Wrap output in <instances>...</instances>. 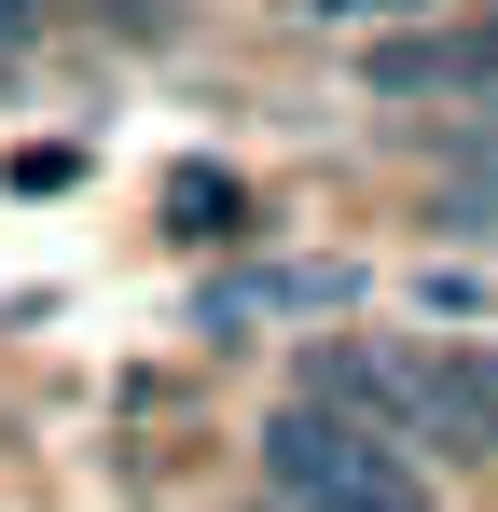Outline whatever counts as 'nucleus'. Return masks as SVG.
I'll return each mask as SVG.
<instances>
[{
    "instance_id": "nucleus-1",
    "label": "nucleus",
    "mask_w": 498,
    "mask_h": 512,
    "mask_svg": "<svg viewBox=\"0 0 498 512\" xmlns=\"http://www.w3.org/2000/svg\"><path fill=\"white\" fill-rule=\"evenodd\" d=\"M263 499L277 512H443L429 471H415V443L332 416V402H277L263 416Z\"/></svg>"
},
{
    "instance_id": "nucleus-2",
    "label": "nucleus",
    "mask_w": 498,
    "mask_h": 512,
    "mask_svg": "<svg viewBox=\"0 0 498 512\" xmlns=\"http://www.w3.org/2000/svg\"><path fill=\"white\" fill-rule=\"evenodd\" d=\"M415 443L498 471V346H443V360H415Z\"/></svg>"
},
{
    "instance_id": "nucleus-3",
    "label": "nucleus",
    "mask_w": 498,
    "mask_h": 512,
    "mask_svg": "<svg viewBox=\"0 0 498 512\" xmlns=\"http://www.w3.org/2000/svg\"><path fill=\"white\" fill-rule=\"evenodd\" d=\"M291 305H346V277H332V263H277V277L208 291V319H291Z\"/></svg>"
},
{
    "instance_id": "nucleus-4",
    "label": "nucleus",
    "mask_w": 498,
    "mask_h": 512,
    "mask_svg": "<svg viewBox=\"0 0 498 512\" xmlns=\"http://www.w3.org/2000/svg\"><path fill=\"white\" fill-rule=\"evenodd\" d=\"M166 208H180V236H236V180H222V167H180Z\"/></svg>"
},
{
    "instance_id": "nucleus-5",
    "label": "nucleus",
    "mask_w": 498,
    "mask_h": 512,
    "mask_svg": "<svg viewBox=\"0 0 498 512\" xmlns=\"http://www.w3.org/2000/svg\"><path fill=\"white\" fill-rule=\"evenodd\" d=\"M70 14H111V28H139V42H153V28H180V0H70Z\"/></svg>"
},
{
    "instance_id": "nucleus-6",
    "label": "nucleus",
    "mask_w": 498,
    "mask_h": 512,
    "mask_svg": "<svg viewBox=\"0 0 498 512\" xmlns=\"http://www.w3.org/2000/svg\"><path fill=\"white\" fill-rule=\"evenodd\" d=\"M28 28H42V0H0V70L28 56Z\"/></svg>"
},
{
    "instance_id": "nucleus-7",
    "label": "nucleus",
    "mask_w": 498,
    "mask_h": 512,
    "mask_svg": "<svg viewBox=\"0 0 498 512\" xmlns=\"http://www.w3.org/2000/svg\"><path fill=\"white\" fill-rule=\"evenodd\" d=\"M319 14H346V28H374V14H415V0H319Z\"/></svg>"
},
{
    "instance_id": "nucleus-8",
    "label": "nucleus",
    "mask_w": 498,
    "mask_h": 512,
    "mask_svg": "<svg viewBox=\"0 0 498 512\" xmlns=\"http://www.w3.org/2000/svg\"><path fill=\"white\" fill-rule=\"evenodd\" d=\"M263 512H277V499H263Z\"/></svg>"
}]
</instances>
